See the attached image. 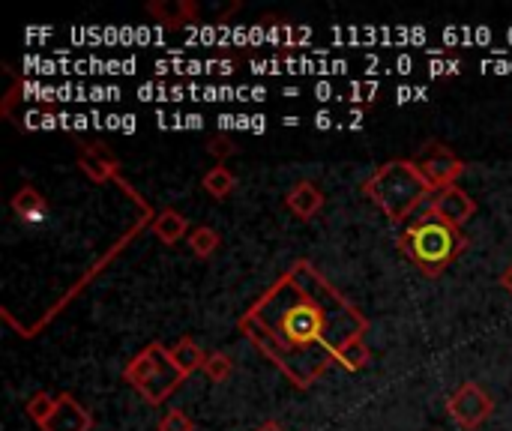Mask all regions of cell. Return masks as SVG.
Returning <instances> with one entry per match:
<instances>
[{
	"mask_svg": "<svg viewBox=\"0 0 512 431\" xmlns=\"http://www.w3.org/2000/svg\"><path fill=\"white\" fill-rule=\"evenodd\" d=\"M237 330L294 390H309L339 366L348 342L366 339L369 318L312 261H294L240 315Z\"/></svg>",
	"mask_w": 512,
	"mask_h": 431,
	"instance_id": "1",
	"label": "cell"
},
{
	"mask_svg": "<svg viewBox=\"0 0 512 431\" xmlns=\"http://www.w3.org/2000/svg\"><path fill=\"white\" fill-rule=\"evenodd\" d=\"M396 246L426 279H438L456 264V258L471 246V240L462 228L444 222L426 207L402 228Z\"/></svg>",
	"mask_w": 512,
	"mask_h": 431,
	"instance_id": "2",
	"label": "cell"
},
{
	"mask_svg": "<svg viewBox=\"0 0 512 431\" xmlns=\"http://www.w3.org/2000/svg\"><path fill=\"white\" fill-rule=\"evenodd\" d=\"M363 195L390 219V225H408L435 189L426 183L414 159H390L366 177Z\"/></svg>",
	"mask_w": 512,
	"mask_h": 431,
	"instance_id": "3",
	"label": "cell"
},
{
	"mask_svg": "<svg viewBox=\"0 0 512 431\" xmlns=\"http://www.w3.org/2000/svg\"><path fill=\"white\" fill-rule=\"evenodd\" d=\"M123 381L147 402V405H165L183 384L186 375L171 363L168 348L162 342H150L141 354H135L126 369Z\"/></svg>",
	"mask_w": 512,
	"mask_h": 431,
	"instance_id": "4",
	"label": "cell"
},
{
	"mask_svg": "<svg viewBox=\"0 0 512 431\" xmlns=\"http://www.w3.org/2000/svg\"><path fill=\"white\" fill-rule=\"evenodd\" d=\"M414 162H417L420 174L426 177V183H429L435 192H438V189H447V186H456L459 177L468 171L465 159L456 156V153H453L447 144H441V141L426 144V147L414 156Z\"/></svg>",
	"mask_w": 512,
	"mask_h": 431,
	"instance_id": "5",
	"label": "cell"
},
{
	"mask_svg": "<svg viewBox=\"0 0 512 431\" xmlns=\"http://www.w3.org/2000/svg\"><path fill=\"white\" fill-rule=\"evenodd\" d=\"M447 411H450V417H453V423L459 426V429L465 431H477L492 414H495V402H492V396L480 387V384H462L453 396H450V402H447Z\"/></svg>",
	"mask_w": 512,
	"mask_h": 431,
	"instance_id": "6",
	"label": "cell"
},
{
	"mask_svg": "<svg viewBox=\"0 0 512 431\" xmlns=\"http://www.w3.org/2000/svg\"><path fill=\"white\" fill-rule=\"evenodd\" d=\"M429 210L438 213L444 222L456 225V228H465L471 222V216L477 213V201L456 183V186H447V189H438L432 198H429Z\"/></svg>",
	"mask_w": 512,
	"mask_h": 431,
	"instance_id": "7",
	"label": "cell"
},
{
	"mask_svg": "<svg viewBox=\"0 0 512 431\" xmlns=\"http://www.w3.org/2000/svg\"><path fill=\"white\" fill-rule=\"evenodd\" d=\"M78 168L93 183L120 180V159L105 144H81L78 147Z\"/></svg>",
	"mask_w": 512,
	"mask_h": 431,
	"instance_id": "8",
	"label": "cell"
},
{
	"mask_svg": "<svg viewBox=\"0 0 512 431\" xmlns=\"http://www.w3.org/2000/svg\"><path fill=\"white\" fill-rule=\"evenodd\" d=\"M42 431H93V414L72 393H60Z\"/></svg>",
	"mask_w": 512,
	"mask_h": 431,
	"instance_id": "9",
	"label": "cell"
},
{
	"mask_svg": "<svg viewBox=\"0 0 512 431\" xmlns=\"http://www.w3.org/2000/svg\"><path fill=\"white\" fill-rule=\"evenodd\" d=\"M324 204H327V198H324L321 186H315L312 180H297V183L288 189V195H285L288 213H291L294 219H300V222L315 219V216L324 210Z\"/></svg>",
	"mask_w": 512,
	"mask_h": 431,
	"instance_id": "10",
	"label": "cell"
},
{
	"mask_svg": "<svg viewBox=\"0 0 512 431\" xmlns=\"http://www.w3.org/2000/svg\"><path fill=\"white\" fill-rule=\"evenodd\" d=\"M147 12L159 24H168V27L195 24L198 15H201L198 3H192V0H153V3H147Z\"/></svg>",
	"mask_w": 512,
	"mask_h": 431,
	"instance_id": "11",
	"label": "cell"
},
{
	"mask_svg": "<svg viewBox=\"0 0 512 431\" xmlns=\"http://www.w3.org/2000/svg\"><path fill=\"white\" fill-rule=\"evenodd\" d=\"M12 210H15V216H18L21 222H27V225H39V222L48 219V201H45V195H42L36 186H30V183H24V186L12 195Z\"/></svg>",
	"mask_w": 512,
	"mask_h": 431,
	"instance_id": "12",
	"label": "cell"
},
{
	"mask_svg": "<svg viewBox=\"0 0 512 431\" xmlns=\"http://www.w3.org/2000/svg\"><path fill=\"white\" fill-rule=\"evenodd\" d=\"M150 231H153L156 240H162L165 246H174V243H180L183 237H189V222H186V216H183L180 210L165 207V210H159V213L153 216Z\"/></svg>",
	"mask_w": 512,
	"mask_h": 431,
	"instance_id": "13",
	"label": "cell"
},
{
	"mask_svg": "<svg viewBox=\"0 0 512 431\" xmlns=\"http://www.w3.org/2000/svg\"><path fill=\"white\" fill-rule=\"evenodd\" d=\"M168 357H171V363H174L186 378H192L195 372H204V363H207V354H204L201 345L192 342V339L174 342V345L168 348Z\"/></svg>",
	"mask_w": 512,
	"mask_h": 431,
	"instance_id": "14",
	"label": "cell"
},
{
	"mask_svg": "<svg viewBox=\"0 0 512 431\" xmlns=\"http://www.w3.org/2000/svg\"><path fill=\"white\" fill-rule=\"evenodd\" d=\"M201 186H204V192H207L213 201H225V198H231V192L237 189V177H234V171H228L225 165H216V168H210V171L204 174Z\"/></svg>",
	"mask_w": 512,
	"mask_h": 431,
	"instance_id": "15",
	"label": "cell"
},
{
	"mask_svg": "<svg viewBox=\"0 0 512 431\" xmlns=\"http://www.w3.org/2000/svg\"><path fill=\"white\" fill-rule=\"evenodd\" d=\"M186 246H189V252H192L195 258L207 261V258L216 255V249L222 246V237H219V231H213L210 225H198V228L189 231Z\"/></svg>",
	"mask_w": 512,
	"mask_h": 431,
	"instance_id": "16",
	"label": "cell"
},
{
	"mask_svg": "<svg viewBox=\"0 0 512 431\" xmlns=\"http://www.w3.org/2000/svg\"><path fill=\"white\" fill-rule=\"evenodd\" d=\"M372 360V351H369V345H366V339H354V342H348L342 351H339V366L342 369H348V372H360V369H366V363Z\"/></svg>",
	"mask_w": 512,
	"mask_h": 431,
	"instance_id": "17",
	"label": "cell"
},
{
	"mask_svg": "<svg viewBox=\"0 0 512 431\" xmlns=\"http://www.w3.org/2000/svg\"><path fill=\"white\" fill-rule=\"evenodd\" d=\"M54 405H57V396H48L45 390H36V393L27 399L24 411H27V417L42 429V426H45V420L54 414Z\"/></svg>",
	"mask_w": 512,
	"mask_h": 431,
	"instance_id": "18",
	"label": "cell"
},
{
	"mask_svg": "<svg viewBox=\"0 0 512 431\" xmlns=\"http://www.w3.org/2000/svg\"><path fill=\"white\" fill-rule=\"evenodd\" d=\"M204 375L213 381V384H225L231 375H234V360L222 351L216 354H207V363H204Z\"/></svg>",
	"mask_w": 512,
	"mask_h": 431,
	"instance_id": "19",
	"label": "cell"
},
{
	"mask_svg": "<svg viewBox=\"0 0 512 431\" xmlns=\"http://www.w3.org/2000/svg\"><path fill=\"white\" fill-rule=\"evenodd\" d=\"M159 431H195V423L189 420V414L183 408H171L162 420H159Z\"/></svg>",
	"mask_w": 512,
	"mask_h": 431,
	"instance_id": "20",
	"label": "cell"
},
{
	"mask_svg": "<svg viewBox=\"0 0 512 431\" xmlns=\"http://www.w3.org/2000/svg\"><path fill=\"white\" fill-rule=\"evenodd\" d=\"M207 153H210V156H216V165H222L228 156H234V153H237V147H234V141H231L228 135H213V138L207 141Z\"/></svg>",
	"mask_w": 512,
	"mask_h": 431,
	"instance_id": "21",
	"label": "cell"
},
{
	"mask_svg": "<svg viewBox=\"0 0 512 431\" xmlns=\"http://www.w3.org/2000/svg\"><path fill=\"white\" fill-rule=\"evenodd\" d=\"M501 285H504V288H507V291L512 294V264H510V270H507V273L501 276Z\"/></svg>",
	"mask_w": 512,
	"mask_h": 431,
	"instance_id": "22",
	"label": "cell"
},
{
	"mask_svg": "<svg viewBox=\"0 0 512 431\" xmlns=\"http://www.w3.org/2000/svg\"><path fill=\"white\" fill-rule=\"evenodd\" d=\"M258 431H285V429H282L279 423H273V420H270V423H264V426H261Z\"/></svg>",
	"mask_w": 512,
	"mask_h": 431,
	"instance_id": "23",
	"label": "cell"
}]
</instances>
